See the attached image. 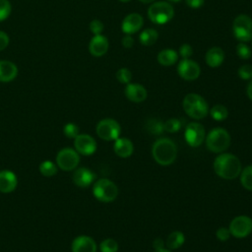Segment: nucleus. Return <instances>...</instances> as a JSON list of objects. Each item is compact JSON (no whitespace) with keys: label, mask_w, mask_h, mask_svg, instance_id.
I'll return each instance as SVG.
<instances>
[{"label":"nucleus","mask_w":252,"mask_h":252,"mask_svg":"<svg viewBox=\"0 0 252 252\" xmlns=\"http://www.w3.org/2000/svg\"><path fill=\"white\" fill-rule=\"evenodd\" d=\"M215 172L223 179H234L236 178L241 170V162L239 158L232 154H220L214 161Z\"/></svg>","instance_id":"nucleus-1"},{"label":"nucleus","mask_w":252,"mask_h":252,"mask_svg":"<svg viewBox=\"0 0 252 252\" xmlns=\"http://www.w3.org/2000/svg\"><path fill=\"white\" fill-rule=\"evenodd\" d=\"M152 155L158 164L169 165L177 157V148L172 140L168 138H159L153 145Z\"/></svg>","instance_id":"nucleus-2"},{"label":"nucleus","mask_w":252,"mask_h":252,"mask_svg":"<svg viewBox=\"0 0 252 252\" xmlns=\"http://www.w3.org/2000/svg\"><path fill=\"white\" fill-rule=\"evenodd\" d=\"M182 106L186 114L196 120L206 117L209 112V105L206 99L195 93H190L184 96Z\"/></svg>","instance_id":"nucleus-3"},{"label":"nucleus","mask_w":252,"mask_h":252,"mask_svg":"<svg viewBox=\"0 0 252 252\" xmlns=\"http://www.w3.org/2000/svg\"><path fill=\"white\" fill-rule=\"evenodd\" d=\"M174 16V9L167 1L154 2L148 9V17L154 24L164 25L171 21Z\"/></svg>","instance_id":"nucleus-4"},{"label":"nucleus","mask_w":252,"mask_h":252,"mask_svg":"<svg viewBox=\"0 0 252 252\" xmlns=\"http://www.w3.org/2000/svg\"><path fill=\"white\" fill-rule=\"evenodd\" d=\"M230 145V136L228 132L220 127L212 129L206 137L207 149L213 153H222Z\"/></svg>","instance_id":"nucleus-5"},{"label":"nucleus","mask_w":252,"mask_h":252,"mask_svg":"<svg viewBox=\"0 0 252 252\" xmlns=\"http://www.w3.org/2000/svg\"><path fill=\"white\" fill-rule=\"evenodd\" d=\"M232 33L239 42L252 40V18L245 14L236 16L232 23Z\"/></svg>","instance_id":"nucleus-6"},{"label":"nucleus","mask_w":252,"mask_h":252,"mask_svg":"<svg viewBox=\"0 0 252 252\" xmlns=\"http://www.w3.org/2000/svg\"><path fill=\"white\" fill-rule=\"evenodd\" d=\"M94 196L100 202L109 203L115 200L118 195V188L114 182L109 179H98L93 187Z\"/></svg>","instance_id":"nucleus-7"},{"label":"nucleus","mask_w":252,"mask_h":252,"mask_svg":"<svg viewBox=\"0 0 252 252\" xmlns=\"http://www.w3.org/2000/svg\"><path fill=\"white\" fill-rule=\"evenodd\" d=\"M120 133L121 127L119 123L112 118L102 119L96 125V134L104 141H115L119 138Z\"/></svg>","instance_id":"nucleus-8"},{"label":"nucleus","mask_w":252,"mask_h":252,"mask_svg":"<svg viewBox=\"0 0 252 252\" xmlns=\"http://www.w3.org/2000/svg\"><path fill=\"white\" fill-rule=\"evenodd\" d=\"M80 161L78 152L71 149L65 148L58 152L56 156V163L58 167L64 171H70L75 169Z\"/></svg>","instance_id":"nucleus-9"},{"label":"nucleus","mask_w":252,"mask_h":252,"mask_svg":"<svg viewBox=\"0 0 252 252\" xmlns=\"http://www.w3.org/2000/svg\"><path fill=\"white\" fill-rule=\"evenodd\" d=\"M230 234L237 238H243L252 231V220L247 216H237L229 223Z\"/></svg>","instance_id":"nucleus-10"},{"label":"nucleus","mask_w":252,"mask_h":252,"mask_svg":"<svg viewBox=\"0 0 252 252\" xmlns=\"http://www.w3.org/2000/svg\"><path fill=\"white\" fill-rule=\"evenodd\" d=\"M187 144L193 148L199 147L205 139L204 126L198 122H190L187 124L184 132Z\"/></svg>","instance_id":"nucleus-11"},{"label":"nucleus","mask_w":252,"mask_h":252,"mask_svg":"<svg viewBox=\"0 0 252 252\" xmlns=\"http://www.w3.org/2000/svg\"><path fill=\"white\" fill-rule=\"evenodd\" d=\"M177 73L185 81H194L199 78L201 68L196 61L190 58L182 59L177 65Z\"/></svg>","instance_id":"nucleus-12"},{"label":"nucleus","mask_w":252,"mask_h":252,"mask_svg":"<svg viewBox=\"0 0 252 252\" xmlns=\"http://www.w3.org/2000/svg\"><path fill=\"white\" fill-rule=\"evenodd\" d=\"M76 151L83 156H91L96 151L95 140L88 134H79L74 141Z\"/></svg>","instance_id":"nucleus-13"},{"label":"nucleus","mask_w":252,"mask_h":252,"mask_svg":"<svg viewBox=\"0 0 252 252\" xmlns=\"http://www.w3.org/2000/svg\"><path fill=\"white\" fill-rule=\"evenodd\" d=\"M144 25V18L141 14L130 13L122 21L121 30L125 34H134L139 32Z\"/></svg>","instance_id":"nucleus-14"},{"label":"nucleus","mask_w":252,"mask_h":252,"mask_svg":"<svg viewBox=\"0 0 252 252\" xmlns=\"http://www.w3.org/2000/svg\"><path fill=\"white\" fill-rule=\"evenodd\" d=\"M108 39L106 36L102 34L94 35L89 44L90 53L94 57H101L103 56L108 50Z\"/></svg>","instance_id":"nucleus-15"},{"label":"nucleus","mask_w":252,"mask_h":252,"mask_svg":"<svg viewBox=\"0 0 252 252\" xmlns=\"http://www.w3.org/2000/svg\"><path fill=\"white\" fill-rule=\"evenodd\" d=\"M126 97L133 102H142L148 96V92L146 88L137 83H129L125 87Z\"/></svg>","instance_id":"nucleus-16"},{"label":"nucleus","mask_w":252,"mask_h":252,"mask_svg":"<svg viewBox=\"0 0 252 252\" xmlns=\"http://www.w3.org/2000/svg\"><path fill=\"white\" fill-rule=\"evenodd\" d=\"M72 252H96L95 241L87 235L76 237L71 245Z\"/></svg>","instance_id":"nucleus-17"},{"label":"nucleus","mask_w":252,"mask_h":252,"mask_svg":"<svg viewBox=\"0 0 252 252\" xmlns=\"http://www.w3.org/2000/svg\"><path fill=\"white\" fill-rule=\"evenodd\" d=\"M72 178H73V182L78 187L86 188L94 182L95 178V174L89 168L80 167L74 171Z\"/></svg>","instance_id":"nucleus-18"},{"label":"nucleus","mask_w":252,"mask_h":252,"mask_svg":"<svg viewBox=\"0 0 252 252\" xmlns=\"http://www.w3.org/2000/svg\"><path fill=\"white\" fill-rule=\"evenodd\" d=\"M18 179L14 172L10 170L0 171V192L10 193L16 189Z\"/></svg>","instance_id":"nucleus-19"},{"label":"nucleus","mask_w":252,"mask_h":252,"mask_svg":"<svg viewBox=\"0 0 252 252\" xmlns=\"http://www.w3.org/2000/svg\"><path fill=\"white\" fill-rule=\"evenodd\" d=\"M224 57H225L224 51L221 47L213 46L207 50L205 55V60L208 66L212 68H217L223 63Z\"/></svg>","instance_id":"nucleus-20"},{"label":"nucleus","mask_w":252,"mask_h":252,"mask_svg":"<svg viewBox=\"0 0 252 252\" xmlns=\"http://www.w3.org/2000/svg\"><path fill=\"white\" fill-rule=\"evenodd\" d=\"M18 75V67L11 61H0V82H11Z\"/></svg>","instance_id":"nucleus-21"},{"label":"nucleus","mask_w":252,"mask_h":252,"mask_svg":"<svg viewBox=\"0 0 252 252\" xmlns=\"http://www.w3.org/2000/svg\"><path fill=\"white\" fill-rule=\"evenodd\" d=\"M114 153L120 158H128L133 154V143L127 138H117L113 146Z\"/></svg>","instance_id":"nucleus-22"},{"label":"nucleus","mask_w":252,"mask_h":252,"mask_svg":"<svg viewBox=\"0 0 252 252\" xmlns=\"http://www.w3.org/2000/svg\"><path fill=\"white\" fill-rule=\"evenodd\" d=\"M158 62L162 66H172L178 60V54L174 49L165 48L158 52Z\"/></svg>","instance_id":"nucleus-23"},{"label":"nucleus","mask_w":252,"mask_h":252,"mask_svg":"<svg viewBox=\"0 0 252 252\" xmlns=\"http://www.w3.org/2000/svg\"><path fill=\"white\" fill-rule=\"evenodd\" d=\"M184 241H185V236H184L183 232H181L179 230H175V231H172L167 236V239L165 241V247L168 250H175V249H178L179 247H181L183 245Z\"/></svg>","instance_id":"nucleus-24"},{"label":"nucleus","mask_w":252,"mask_h":252,"mask_svg":"<svg viewBox=\"0 0 252 252\" xmlns=\"http://www.w3.org/2000/svg\"><path fill=\"white\" fill-rule=\"evenodd\" d=\"M158 38V32L152 28H148L146 30H144L143 32H141L140 35H139V40L141 42V44L145 45V46H151L154 43H156V41Z\"/></svg>","instance_id":"nucleus-25"},{"label":"nucleus","mask_w":252,"mask_h":252,"mask_svg":"<svg viewBox=\"0 0 252 252\" xmlns=\"http://www.w3.org/2000/svg\"><path fill=\"white\" fill-rule=\"evenodd\" d=\"M146 129L149 133L153 135H159L164 131L163 123L157 118L149 119L146 123Z\"/></svg>","instance_id":"nucleus-26"},{"label":"nucleus","mask_w":252,"mask_h":252,"mask_svg":"<svg viewBox=\"0 0 252 252\" xmlns=\"http://www.w3.org/2000/svg\"><path fill=\"white\" fill-rule=\"evenodd\" d=\"M210 115L212 116L213 119H215L217 121H221L227 117L228 111L224 105L216 104L210 109Z\"/></svg>","instance_id":"nucleus-27"},{"label":"nucleus","mask_w":252,"mask_h":252,"mask_svg":"<svg viewBox=\"0 0 252 252\" xmlns=\"http://www.w3.org/2000/svg\"><path fill=\"white\" fill-rule=\"evenodd\" d=\"M240 182L245 189L252 191V165H248L241 170Z\"/></svg>","instance_id":"nucleus-28"},{"label":"nucleus","mask_w":252,"mask_h":252,"mask_svg":"<svg viewBox=\"0 0 252 252\" xmlns=\"http://www.w3.org/2000/svg\"><path fill=\"white\" fill-rule=\"evenodd\" d=\"M39 171L43 176L50 177L57 173V166L51 160H44L39 164Z\"/></svg>","instance_id":"nucleus-29"},{"label":"nucleus","mask_w":252,"mask_h":252,"mask_svg":"<svg viewBox=\"0 0 252 252\" xmlns=\"http://www.w3.org/2000/svg\"><path fill=\"white\" fill-rule=\"evenodd\" d=\"M99 249L101 252H117L118 243L112 238H106L100 242Z\"/></svg>","instance_id":"nucleus-30"},{"label":"nucleus","mask_w":252,"mask_h":252,"mask_svg":"<svg viewBox=\"0 0 252 252\" xmlns=\"http://www.w3.org/2000/svg\"><path fill=\"white\" fill-rule=\"evenodd\" d=\"M236 54L240 59H249L252 55L251 48L246 44V42H239L236 45Z\"/></svg>","instance_id":"nucleus-31"},{"label":"nucleus","mask_w":252,"mask_h":252,"mask_svg":"<svg viewBox=\"0 0 252 252\" xmlns=\"http://www.w3.org/2000/svg\"><path fill=\"white\" fill-rule=\"evenodd\" d=\"M116 79L121 84H129L132 79V73L128 68H120L116 72Z\"/></svg>","instance_id":"nucleus-32"},{"label":"nucleus","mask_w":252,"mask_h":252,"mask_svg":"<svg viewBox=\"0 0 252 252\" xmlns=\"http://www.w3.org/2000/svg\"><path fill=\"white\" fill-rule=\"evenodd\" d=\"M163 127H164V131L169 133H174L180 130L181 122L177 118H170L163 123Z\"/></svg>","instance_id":"nucleus-33"},{"label":"nucleus","mask_w":252,"mask_h":252,"mask_svg":"<svg viewBox=\"0 0 252 252\" xmlns=\"http://www.w3.org/2000/svg\"><path fill=\"white\" fill-rule=\"evenodd\" d=\"M11 3L8 0H0V22L6 20L11 14Z\"/></svg>","instance_id":"nucleus-34"},{"label":"nucleus","mask_w":252,"mask_h":252,"mask_svg":"<svg viewBox=\"0 0 252 252\" xmlns=\"http://www.w3.org/2000/svg\"><path fill=\"white\" fill-rule=\"evenodd\" d=\"M79 127L74 124V123H68L64 126V129H63V132H64V135L67 137V138H70V139H75L78 135H79Z\"/></svg>","instance_id":"nucleus-35"},{"label":"nucleus","mask_w":252,"mask_h":252,"mask_svg":"<svg viewBox=\"0 0 252 252\" xmlns=\"http://www.w3.org/2000/svg\"><path fill=\"white\" fill-rule=\"evenodd\" d=\"M238 76L242 80H247L250 81L252 79V65L250 64H244L238 68L237 71Z\"/></svg>","instance_id":"nucleus-36"},{"label":"nucleus","mask_w":252,"mask_h":252,"mask_svg":"<svg viewBox=\"0 0 252 252\" xmlns=\"http://www.w3.org/2000/svg\"><path fill=\"white\" fill-rule=\"evenodd\" d=\"M103 29H104L103 23H102L101 21L97 20V19L93 20V21L90 23V30H91V32H92L94 35L101 34Z\"/></svg>","instance_id":"nucleus-37"},{"label":"nucleus","mask_w":252,"mask_h":252,"mask_svg":"<svg viewBox=\"0 0 252 252\" xmlns=\"http://www.w3.org/2000/svg\"><path fill=\"white\" fill-rule=\"evenodd\" d=\"M178 53L183 59H188L193 54V48L189 43H183L180 45Z\"/></svg>","instance_id":"nucleus-38"},{"label":"nucleus","mask_w":252,"mask_h":252,"mask_svg":"<svg viewBox=\"0 0 252 252\" xmlns=\"http://www.w3.org/2000/svg\"><path fill=\"white\" fill-rule=\"evenodd\" d=\"M216 235L217 237L220 240V241H226L229 239L230 237V231L228 228L226 227H220L217 231H216Z\"/></svg>","instance_id":"nucleus-39"},{"label":"nucleus","mask_w":252,"mask_h":252,"mask_svg":"<svg viewBox=\"0 0 252 252\" xmlns=\"http://www.w3.org/2000/svg\"><path fill=\"white\" fill-rule=\"evenodd\" d=\"M9 41V35L5 32L0 31V50L5 49L8 46Z\"/></svg>","instance_id":"nucleus-40"},{"label":"nucleus","mask_w":252,"mask_h":252,"mask_svg":"<svg viewBox=\"0 0 252 252\" xmlns=\"http://www.w3.org/2000/svg\"><path fill=\"white\" fill-rule=\"evenodd\" d=\"M185 2L187 4V6L190 8L199 9L204 5L205 0H185Z\"/></svg>","instance_id":"nucleus-41"},{"label":"nucleus","mask_w":252,"mask_h":252,"mask_svg":"<svg viewBox=\"0 0 252 252\" xmlns=\"http://www.w3.org/2000/svg\"><path fill=\"white\" fill-rule=\"evenodd\" d=\"M121 43H122V45H123L125 48H131V47L134 45V38H133L130 34H126V35L122 38Z\"/></svg>","instance_id":"nucleus-42"},{"label":"nucleus","mask_w":252,"mask_h":252,"mask_svg":"<svg viewBox=\"0 0 252 252\" xmlns=\"http://www.w3.org/2000/svg\"><path fill=\"white\" fill-rule=\"evenodd\" d=\"M153 246L155 248V250H159V249H163L165 248V243L163 242L162 239L160 238H156L153 242Z\"/></svg>","instance_id":"nucleus-43"},{"label":"nucleus","mask_w":252,"mask_h":252,"mask_svg":"<svg viewBox=\"0 0 252 252\" xmlns=\"http://www.w3.org/2000/svg\"><path fill=\"white\" fill-rule=\"evenodd\" d=\"M246 93H247V96L252 100V79L249 81V83L247 85Z\"/></svg>","instance_id":"nucleus-44"},{"label":"nucleus","mask_w":252,"mask_h":252,"mask_svg":"<svg viewBox=\"0 0 252 252\" xmlns=\"http://www.w3.org/2000/svg\"><path fill=\"white\" fill-rule=\"evenodd\" d=\"M155 252H170V250H168L167 248H163V249H159V250H155Z\"/></svg>","instance_id":"nucleus-45"},{"label":"nucleus","mask_w":252,"mask_h":252,"mask_svg":"<svg viewBox=\"0 0 252 252\" xmlns=\"http://www.w3.org/2000/svg\"><path fill=\"white\" fill-rule=\"evenodd\" d=\"M140 2L142 3H145V4H148V3H152V2H155V0H139Z\"/></svg>","instance_id":"nucleus-46"},{"label":"nucleus","mask_w":252,"mask_h":252,"mask_svg":"<svg viewBox=\"0 0 252 252\" xmlns=\"http://www.w3.org/2000/svg\"><path fill=\"white\" fill-rule=\"evenodd\" d=\"M120 2H123V3H127V2H130L131 0H119Z\"/></svg>","instance_id":"nucleus-47"},{"label":"nucleus","mask_w":252,"mask_h":252,"mask_svg":"<svg viewBox=\"0 0 252 252\" xmlns=\"http://www.w3.org/2000/svg\"><path fill=\"white\" fill-rule=\"evenodd\" d=\"M168 2H179L180 0H167Z\"/></svg>","instance_id":"nucleus-48"}]
</instances>
